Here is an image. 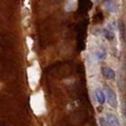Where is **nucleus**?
<instances>
[{"instance_id": "0eeeda50", "label": "nucleus", "mask_w": 126, "mask_h": 126, "mask_svg": "<svg viewBox=\"0 0 126 126\" xmlns=\"http://www.w3.org/2000/svg\"><path fill=\"white\" fill-rule=\"evenodd\" d=\"M103 4H104V6L106 7V9H107L108 11H110L112 13L116 12L117 9H116V6H115V2H113V1H106Z\"/></svg>"}, {"instance_id": "f257e3e1", "label": "nucleus", "mask_w": 126, "mask_h": 126, "mask_svg": "<svg viewBox=\"0 0 126 126\" xmlns=\"http://www.w3.org/2000/svg\"><path fill=\"white\" fill-rule=\"evenodd\" d=\"M104 91H105V93H106V96H105V97H107L108 103H109L113 108L118 107L119 101H118L117 94L115 93V91H114L112 88H110V87H104Z\"/></svg>"}, {"instance_id": "6e6552de", "label": "nucleus", "mask_w": 126, "mask_h": 126, "mask_svg": "<svg viewBox=\"0 0 126 126\" xmlns=\"http://www.w3.org/2000/svg\"><path fill=\"white\" fill-rule=\"evenodd\" d=\"M99 122H100V125L101 126H108L106 119H105L104 117H101V118L99 119Z\"/></svg>"}, {"instance_id": "20e7f679", "label": "nucleus", "mask_w": 126, "mask_h": 126, "mask_svg": "<svg viewBox=\"0 0 126 126\" xmlns=\"http://www.w3.org/2000/svg\"><path fill=\"white\" fill-rule=\"evenodd\" d=\"M95 94H96V98H97V101L100 104H104L105 101H106V97H105V94L104 92L101 90V88H97L96 91H95Z\"/></svg>"}, {"instance_id": "423d86ee", "label": "nucleus", "mask_w": 126, "mask_h": 126, "mask_svg": "<svg viewBox=\"0 0 126 126\" xmlns=\"http://www.w3.org/2000/svg\"><path fill=\"white\" fill-rule=\"evenodd\" d=\"M102 34L104 35V37L108 39V40H114L115 38V34H114V31H111L109 29H103L102 30Z\"/></svg>"}, {"instance_id": "7ed1b4c3", "label": "nucleus", "mask_w": 126, "mask_h": 126, "mask_svg": "<svg viewBox=\"0 0 126 126\" xmlns=\"http://www.w3.org/2000/svg\"><path fill=\"white\" fill-rule=\"evenodd\" d=\"M101 73L104 76V78H106L108 80H114L116 78V72L113 68L108 67V66H103L101 67Z\"/></svg>"}, {"instance_id": "f03ea898", "label": "nucleus", "mask_w": 126, "mask_h": 126, "mask_svg": "<svg viewBox=\"0 0 126 126\" xmlns=\"http://www.w3.org/2000/svg\"><path fill=\"white\" fill-rule=\"evenodd\" d=\"M106 121H107L108 126H120V122L119 118L113 113H107L106 114Z\"/></svg>"}, {"instance_id": "39448f33", "label": "nucleus", "mask_w": 126, "mask_h": 126, "mask_svg": "<svg viewBox=\"0 0 126 126\" xmlns=\"http://www.w3.org/2000/svg\"><path fill=\"white\" fill-rule=\"evenodd\" d=\"M106 54H107L106 49L104 47H100L98 50L96 51V57H97L98 60H103V59H105L106 58Z\"/></svg>"}]
</instances>
